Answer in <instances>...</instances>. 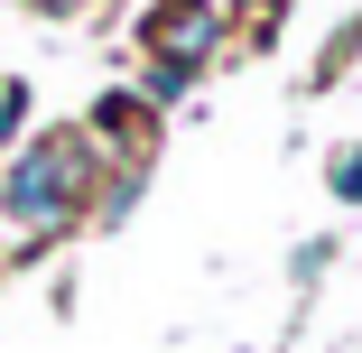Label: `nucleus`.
Instances as JSON below:
<instances>
[{
    "mask_svg": "<svg viewBox=\"0 0 362 353\" xmlns=\"http://www.w3.org/2000/svg\"><path fill=\"white\" fill-rule=\"evenodd\" d=\"M28 10H84V0H28Z\"/></svg>",
    "mask_w": 362,
    "mask_h": 353,
    "instance_id": "4",
    "label": "nucleus"
},
{
    "mask_svg": "<svg viewBox=\"0 0 362 353\" xmlns=\"http://www.w3.org/2000/svg\"><path fill=\"white\" fill-rule=\"evenodd\" d=\"M204 28H214V0H177V10H158V19H149V47H158L168 65H186V56L204 47Z\"/></svg>",
    "mask_w": 362,
    "mask_h": 353,
    "instance_id": "2",
    "label": "nucleus"
},
{
    "mask_svg": "<svg viewBox=\"0 0 362 353\" xmlns=\"http://www.w3.org/2000/svg\"><path fill=\"white\" fill-rule=\"evenodd\" d=\"M334 195H362V149H344V158H334Z\"/></svg>",
    "mask_w": 362,
    "mask_h": 353,
    "instance_id": "3",
    "label": "nucleus"
},
{
    "mask_svg": "<svg viewBox=\"0 0 362 353\" xmlns=\"http://www.w3.org/2000/svg\"><path fill=\"white\" fill-rule=\"evenodd\" d=\"M75 204H84V139L56 130V139H37V149L10 168V224L19 233H56Z\"/></svg>",
    "mask_w": 362,
    "mask_h": 353,
    "instance_id": "1",
    "label": "nucleus"
}]
</instances>
